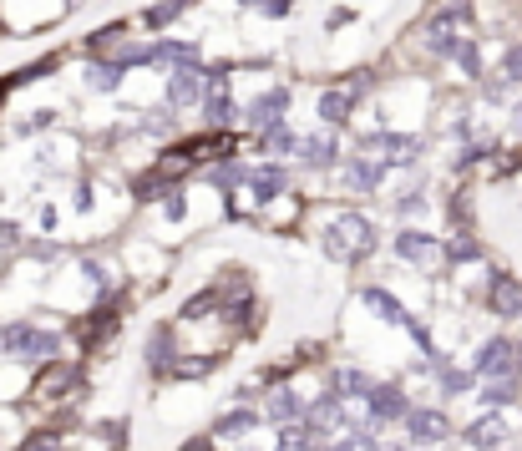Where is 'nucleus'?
Here are the masks:
<instances>
[{"label": "nucleus", "mask_w": 522, "mask_h": 451, "mask_svg": "<svg viewBox=\"0 0 522 451\" xmlns=\"http://www.w3.org/2000/svg\"><path fill=\"white\" fill-rule=\"evenodd\" d=\"M325 249L335 259H365V254H376V229H370L365 213H335L325 229Z\"/></svg>", "instance_id": "nucleus-1"}, {"label": "nucleus", "mask_w": 522, "mask_h": 451, "mask_svg": "<svg viewBox=\"0 0 522 451\" xmlns=\"http://www.w3.org/2000/svg\"><path fill=\"white\" fill-rule=\"evenodd\" d=\"M0 350H11L16 360H31V365H46V360H56L61 340L51 330H36V325H6L0 330Z\"/></svg>", "instance_id": "nucleus-2"}, {"label": "nucleus", "mask_w": 522, "mask_h": 451, "mask_svg": "<svg viewBox=\"0 0 522 451\" xmlns=\"http://www.w3.org/2000/svg\"><path fill=\"white\" fill-rule=\"evenodd\" d=\"M360 153H365V158H381V163L391 168V163H416V158L426 153V142H421V137H406V132H370V137L360 142Z\"/></svg>", "instance_id": "nucleus-3"}, {"label": "nucleus", "mask_w": 522, "mask_h": 451, "mask_svg": "<svg viewBox=\"0 0 522 451\" xmlns=\"http://www.w3.org/2000/svg\"><path fill=\"white\" fill-rule=\"evenodd\" d=\"M512 370H517V345H512L507 335L482 340V350H477V375H487V381H502V375H512Z\"/></svg>", "instance_id": "nucleus-4"}, {"label": "nucleus", "mask_w": 522, "mask_h": 451, "mask_svg": "<svg viewBox=\"0 0 522 451\" xmlns=\"http://www.w3.org/2000/svg\"><path fill=\"white\" fill-rule=\"evenodd\" d=\"M279 451H325V431H320L310 416L284 421V426H279Z\"/></svg>", "instance_id": "nucleus-5"}, {"label": "nucleus", "mask_w": 522, "mask_h": 451, "mask_svg": "<svg viewBox=\"0 0 522 451\" xmlns=\"http://www.w3.org/2000/svg\"><path fill=\"white\" fill-rule=\"evenodd\" d=\"M365 82H370V77H350L345 87H335V92H325V97H320V117L340 127V122L350 117V107H355V97L365 92Z\"/></svg>", "instance_id": "nucleus-6"}, {"label": "nucleus", "mask_w": 522, "mask_h": 451, "mask_svg": "<svg viewBox=\"0 0 522 451\" xmlns=\"http://www.w3.org/2000/svg\"><path fill=\"white\" fill-rule=\"evenodd\" d=\"M203 87H208V82H203L198 66H178L173 77H168V107H173V112H178V107H193Z\"/></svg>", "instance_id": "nucleus-7"}, {"label": "nucleus", "mask_w": 522, "mask_h": 451, "mask_svg": "<svg viewBox=\"0 0 522 451\" xmlns=\"http://www.w3.org/2000/svg\"><path fill=\"white\" fill-rule=\"evenodd\" d=\"M487 299H492V310H497L502 320H517V315H522V284H517L512 274H492Z\"/></svg>", "instance_id": "nucleus-8"}, {"label": "nucleus", "mask_w": 522, "mask_h": 451, "mask_svg": "<svg viewBox=\"0 0 522 451\" xmlns=\"http://www.w3.org/2000/svg\"><path fill=\"white\" fill-rule=\"evenodd\" d=\"M365 411L376 416V426H381V421H406V416H411V406H406V396H401L396 386H376V391L365 396Z\"/></svg>", "instance_id": "nucleus-9"}, {"label": "nucleus", "mask_w": 522, "mask_h": 451, "mask_svg": "<svg viewBox=\"0 0 522 451\" xmlns=\"http://www.w3.org/2000/svg\"><path fill=\"white\" fill-rule=\"evenodd\" d=\"M284 107H289V92H284V87H274V92L254 97L244 117H249V122L259 127V132H269V127H279V122H284Z\"/></svg>", "instance_id": "nucleus-10"}, {"label": "nucleus", "mask_w": 522, "mask_h": 451, "mask_svg": "<svg viewBox=\"0 0 522 451\" xmlns=\"http://www.w3.org/2000/svg\"><path fill=\"white\" fill-rule=\"evenodd\" d=\"M406 431H411V441H421V446H436V441L452 436V426H446L441 411H411V416H406Z\"/></svg>", "instance_id": "nucleus-11"}, {"label": "nucleus", "mask_w": 522, "mask_h": 451, "mask_svg": "<svg viewBox=\"0 0 522 451\" xmlns=\"http://www.w3.org/2000/svg\"><path fill=\"white\" fill-rule=\"evenodd\" d=\"M249 193H254V203H269V198H279V193H284V168H274V163H264V168H249Z\"/></svg>", "instance_id": "nucleus-12"}, {"label": "nucleus", "mask_w": 522, "mask_h": 451, "mask_svg": "<svg viewBox=\"0 0 522 451\" xmlns=\"http://www.w3.org/2000/svg\"><path fill=\"white\" fill-rule=\"evenodd\" d=\"M365 305H370V310H376L381 320H391V325H411V315H406V305H401V299H396L391 289H376V284H370V289H365Z\"/></svg>", "instance_id": "nucleus-13"}, {"label": "nucleus", "mask_w": 522, "mask_h": 451, "mask_svg": "<svg viewBox=\"0 0 522 451\" xmlns=\"http://www.w3.org/2000/svg\"><path fill=\"white\" fill-rule=\"evenodd\" d=\"M345 178H350V188H360V193H376L381 178H386V163H381V158H355V163L345 168Z\"/></svg>", "instance_id": "nucleus-14"}, {"label": "nucleus", "mask_w": 522, "mask_h": 451, "mask_svg": "<svg viewBox=\"0 0 522 451\" xmlns=\"http://www.w3.org/2000/svg\"><path fill=\"white\" fill-rule=\"evenodd\" d=\"M396 249H401V259H416V264H431V259L441 254V244H436L431 234H416V229L396 234Z\"/></svg>", "instance_id": "nucleus-15"}, {"label": "nucleus", "mask_w": 522, "mask_h": 451, "mask_svg": "<svg viewBox=\"0 0 522 451\" xmlns=\"http://www.w3.org/2000/svg\"><path fill=\"white\" fill-rule=\"evenodd\" d=\"M502 436H507V421L502 416H482L477 426H467V446L472 451H492V446H502Z\"/></svg>", "instance_id": "nucleus-16"}, {"label": "nucleus", "mask_w": 522, "mask_h": 451, "mask_svg": "<svg viewBox=\"0 0 522 451\" xmlns=\"http://www.w3.org/2000/svg\"><path fill=\"white\" fill-rule=\"evenodd\" d=\"M122 71H127V61H122V56H117V61H92V71H87V87H92V92H117Z\"/></svg>", "instance_id": "nucleus-17"}, {"label": "nucleus", "mask_w": 522, "mask_h": 451, "mask_svg": "<svg viewBox=\"0 0 522 451\" xmlns=\"http://www.w3.org/2000/svg\"><path fill=\"white\" fill-rule=\"evenodd\" d=\"M147 365H153V370H178L173 330H153V345H147Z\"/></svg>", "instance_id": "nucleus-18"}, {"label": "nucleus", "mask_w": 522, "mask_h": 451, "mask_svg": "<svg viewBox=\"0 0 522 451\" xmlns=\"http://www.w3.org/2000/svg\"><path fill=\"white\" fill-rule=\"evenodd\" d=\"M153 61H163V66H198V46H188V41H158Z\"/></svg>", "instance_id": "nucleus-19"}, {"label": "nucleus", "mask_w": 522, "mask_h": 451, "mask_svg": "<svg viewBox=\"0 0 522 451\" xmlns=\"http://www.w3.org/2000/svg\"><path fill=\"white\" fill-rule=\"evenodd\" d=\"M82 375H77V365H56V370H46L41 375V386H36V396H61V391H71Z\"/></svg>", "instance_id": "nucleus-20"}, {"label": "nucleus", "mask_w": 522, "mask_h": 451, "mask_svg": "<svg viewBox=\"0 0 522 451\" xmlns=\"http://www.w3.org/2000/svg\"><path fill=\"white\" fill-rule=\"evenodd\" d=\"M310 421H315L320 431H330L335 421H345V401H340V391H330V396H320V401L310 406Z\"/></svg>", "instance_id": "nucleus-21"}, {"label": "nucleus", "mask_w": 522, "mask_h": 451, "mask_svg": "<svg viewBox=\"0 0 522 451\" xmlns=\"http://www.w3.org/2000/svg\"><path fill=\"white\" fill-rule=\"evenodd\" d=\"M300 147H305V163H310V168H330L335 153H340L335 137H300Z\"/></svg>", "instance_id": "nucleus-22"}, {"label": "nucleus", "mask_w": 522, "mask_h": 451, "mask_svg": "<svg viewBox=\"0 0 522 451\" xmlns=\"http://www.w3.org/2000/svg\"><path fill=\"white\" fill-rule=\"evenodd\" d=\"M269 416L284 426V421H300V416H310V406H305L300 396H289V391H274V401H269Z\"/></svg>", "instance_id": "nucleus-23"}, {"label": "nucleus", "mask_w": 522, "mask_h": 451, "mask_svg": "<svg viewBox=\"0 0 522 451\" xmlns=\"http://www.w3.org/2000/svg\"><path fill=\"white\" fill-rule=\"evenodd\" d=\"M340 396H370V391H376V386H370V375H360V370H335V381H330Z\"/></svg>", "instance_id": "nucleus-24"}, {"label": "nucleus", "mask_w": 522, "mask_h": 451, "mask_svg": "<svg viewBox=\"0 0 522 451\" xmlns=\"http://www.w3.org/2000/svg\"><path fill=\"white\" fill-rule=\"evenodd\" d=\"M234 117H239V107L229 92H208V127H229Z\"/></svg>", "instance_id": "nucleus-25"}, {"label": "nucleus", "mask_w": 522, "mask_h": 451, "mask_svg": "<svg viewBox=\"0 0 522 451\" xmlns=\"http://www.w3.org/2000/svg\"><path fill=\"white\" fill-rule=\"evenodd\" d=\"M254 411H229V416H218L213 421V436H244V431H254Z\"/></svg>", "instance_id": "nucleus-26"}, {"label": "nucleus", "mask_w": 522, "mask_h": 451, "mask_svg": "<svg viewBox=\"0 0 522 451\" xmlns=\"http://www.w3.org/2000/svg\"><path fill=\"white\" fill-rule=\"evenodd\" d=\"M188 6H193V0H158V6L147 11V26H168V21H178Z\"/></svg>", "instance_id": "nucleus-27"}, {"label": "nucleus", "mask_w": 522, "mask_h": 451, "mask_svg": "<svg viewBox=\"0 0 522 451\" xmlns=\"http://www.w3.org/2000/svg\"><path fill=\"white\" fill-rule=\"evenodd\" d=\"M239 183H249V173H244L239 163H218V173H213V188H218V193H234Z\"/></svg>", "instance_id": "nucleus-28"}, {"label": "nucleus", "mask_w": 522, "mask_h": 451, "mask_svg": "<svg viewBox=\"0 0 522 451\" xmlns=\"http://www.w3.org/2000/svg\"><path fill=\"white\" fill-rule=\"evenodd\" d=\"M482 401H487V406H512V401H517V381H507V375H502V381H487Z\"/></svg>", "instance_id": "nucleus-29"}, {"label": "nucleus", "mask_w": 522, "mask_h": 451, "mask_svg": "<svg viewBox=\"0 0 522 451\" xmlns=\"http://www.w3.org/2000/svg\"><path fill=\"white\" fill-rule=\"evenodd\" d=\"M264 147H269V153H294V147H300V137H294V132L279 122V127L264 132Z\"/></svg>", "instance_id": "nucleus-30"}, {"label": "nucleus", "mask_w": 522, "mask_h": 451, "mask_svg": "<svg viewBox=\"0 0 522 451\" xmlns=\"http://www.w3.org/2000/svg\"><path fill=\"white\" fill-rule=\"evenodd\" d=\"M477 254H482V244H477V239H467V234L446 244V259H452V264H472Z\"/></svg>", "instance_id": "nucleus-31"}, {"label": "nucleus", "mask_w": 522, "mask_h": 451, "mask_svg": "<svg viewBox=\"0 0 522 451\" xmlns=\"http://www.w3.org/2000/svg\"><path fill=\"white\" fill-rule=\"evenodd\" d=\"M452 61H457V66H462V71H467V77H482V51H477V46H472V41H462V46H457V56H452Z\"/></svg>", "instance_id": "nucleus-32"}, {"label": "nucleus", "mask_w": 522, "mask_h": 451, "mask_svg": "<svg viewBox=\"0 0 522 451\" xmlns=\"http://www.w3.org/2000/svg\"><path fill=\"white\" fill-rule=\"evenodd\" d=\"M330 451H381V441L370 436V431H355V436H345V441H335Z\"/></svg>", "instance_id": "nucleus-33"}, {"label": "nucleus", "mask_w": 522, "mask_h": 451, "mask_svg": "<svg viewBox=\"0 0 522 451\" xmlns=\"http://www.w3.org/2000/svg\"><path fill=\"white\" fill-rule=\"evenodd\" d=\"M441 386L452 391V396H467V391H472V375H467V370H446V365H441Z\"/></svg>", "instance_id": "nucleus-34"}, {"label": "nucleus", "mask_w": 522, "mask_h": 451, "mask_svg": "<svg viewBox=\"0 0 522 451\" xmlns=\"http://www.w3.org/2000/svg\"><path fill=\"white\" fill-rule=\"evenodd\" d=\"M208 305H218V294H213V289H203V294H193V299H188V305H183V320H203V310H208Z\"/></svg>", "instance_id": "nucleus-35"}, {"label": "nucleus", "mask_w": 522, "mask_h": 451, "mask_svg": "<svg viewBox=\"0 0 522 451\" xmlns=\"http://www.w3.org/2000/svg\"><path fill=\"white\" fill-rule=\"evenodd\" d=\"M502 71H507V82H522V46H512L502 56Z\"/></svg>", "instance_id": "nucleus-36"}, {"label": "nucleus", "mask_w": 522, "mask_h": 451, "mask_svg": "<svg viewBox=\"0 0 522 451\" xmlns=\"http://www.w3.org/2000/svg\"><path fill=\"white\" fill-rule=\"evenodd\" d=\"M82 274H87V284H92L97 294H107V284H112V279H107V269H102V264H82Z\"/></svg>", "instance_id": "nucleus-37"}, {"label": "nucleus", "mask_w": 522, "mask_h": 451, "mask_svg": "<svg viewBox=\"0 0 522 451\" xmlns=\"http://www.w3.org/2000/svg\"><path fill=\"white\" fill-rule=\"evenodd\" d=\"M163 213H168V218H183V213H188L183 193H173V188H168V198H163Z\"/></svg>", "instance_id": "nucleus-38"}, {"label": "nucleus", "mask_w": 522, "mask_h": 451, "mask_svg": "<svg viewBox=\"0 0 522 451\" xmlns=\"http://www.w3.org/2000/svg\"><path fill=\"white\" fill-rule=\"evenodd\" d=\"M213 365H218V355H208V360H183L178 375H203V370H213Z\"/></svg>", "instance_id": "nucleus-39"}, {"label": "nucleus", "mask_w": 522, "mask_h": 451, "mask_svg": "<svg viewBox=\"0 0 522 451\" xmlns=\"http://www.w3.org/2000/svg\"><path fill=\"white\" fill-rule=\"evenodd\" d=\"M21 451H56V441H51V436H36V441H26Z\"/></svg>", "instance_id": "nucleus-40"}, {"label": "nucleus", "mask_w": 522, "mask_h": 451, "mask_svg": "<svg viewBox=\"0 0 522 451\" xmlns=\"http://www.w3.org/2000/svg\"><path fill=\"white\" fill-rule=\"evenodd\" d=\"M16 234H21L16 223H0V244H16Z\"/></svg>", "instance_id": "nucleus-41"}, {"label": "nucleus", "mask_w": 522, "mask_h": 451, "mask_svg": "<svg viewBox=\"0 0 522 451\" xmlns=\"http://www.w3.org/2000/svg\"><path fill=\"white\" fill-rule=\"evenodd\" d=\"M264 11H269V16H284V11H289V0H264Z\"/></svg>", "instance_id": "nucleus-42"}, {"label": "nucleus", "mask_w": 522, "mask_h": 451, "mask_svg": "<svg viewBox=\"0 0 522 451\" xmlns=\"http://www.w3.org/2000/svg\"><path fill=\"white\" fill-rule=\"evenodd\" d=\"M183 451H208V441H188V446H183Z\"/></svg>", "instance_id": "nucleus-43"}, {"label": "nucleus", "mask_w": 522, "mask_h": 451, "mask_svg": "<svg viewBox=\"0 0 522 451\" xmlns=\"http://www.w3.org/2000/svg\"><path fill=\"white\" fill-rule=\"evenodd\" d=\"M244 6H264V0H244Z\"/></svg>", "instance_id": "nucleus-44"}, {"label": "nucleus", "mask_w": 522, "mask_h": 451, "mask_svg": "<svg viewBox=\"0 0 522 451\" xmlns=\"http://www.w3.org/2000/svg\"><path fill=\"white\" fill-rule=\"evenodd\" d=\"M517 127H522V107H517Z\"/></svg>", "instance_id": "nucleus-45"}, {"label": "nucleus", "mask_w": 522, "mask_h": 451, "mask_svg": "<svg viewBox=\"0 0 522 451\" xmlns=\"http://www.w3.org/2000/svg\"><path fill=\"white\" fill-rule=\"evenodd\" d=\"M517 370H522V350H517Z\"/></svg>", "instance_id": "nucleus-46"}, {"label": "nucleus", "mask_w": 522, "mask_h": 451, "mask_svg": "<svg viewBox=\"0 0 522 451\" xmlns=\"http://www.w3.org/2000/svg\"><path fill=\"white\" fill-rule=\"evenodd\" d=\"M0 97H6V87H0Z\"/></svg>", "instance_id": "nucleus-47"}]
</instances>
